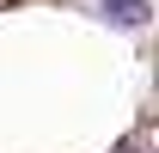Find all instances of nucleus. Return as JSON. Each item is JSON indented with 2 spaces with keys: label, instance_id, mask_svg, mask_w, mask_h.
Masks as SVG:
<instances>
[{
  "label": "nucleus",
  "instance_id": "f257e3e1",
  "mask_svg": "<svg viewBox=\"0 0 159 153\" xmlns=\"http://www.w3.org/2000/svg\"><path fill=\"white\" fill-rule=\"evenodd\" d=\"M98 12L116 19L122 31H141V25H147V0H98Z\"/></svg>",
  "mask_w": 159,
  "mask_h": 153
}]
</instances>
